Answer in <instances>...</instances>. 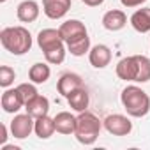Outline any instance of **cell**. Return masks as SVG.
Segmentation results:
<instances>
[{
    "mask_svg": "<svg viewBox=\"0 0 150 150\" xmlns=\"http://www.w3.org/2000/svg\"><path fill=\"white\" fill-rule=\"evenodd\" d=\"M117 76L124 81L146 83L150 80V58L145 55L125 57L117 64Z\"/></svg>",
    "mask_w": 150,
    "mask_h": 150,
    "instance_id": "obj_1",
    "label": "cell"
},
{
    "mask_svg": "<svg viewBox=\"0 0 150 150\" xmlns=\"http://www.w3.org/2000/svg\"><path fill=\"white\" fill-rule=\"evenodd\" d=\"M120 101H122V106H124V110L127 111L129 117L141 118L150 111V97L138 85L125 87L120 94Z\"/></svg>",
    "mask_w": 150,
    "mask_h": 150,
    "instance_id": "obj_2",
    "label": "cell"
},
{
    "mask_svg": "<svg viewBox=\"0 0 150 150\" xmlns=\"http://www.w3.org/2000/svg\"><path fill=\"white\" fill-rule=\"evenodd\" d=\"M0 42L13 55H25L32 48V35L25 27H6L0 32Z\"/></svg>",
    "mask_w": 150,
    "mask_h": 150,
    "instance_id": "obj_3",
    "label": "cell"
},
{
    "mask_svg": "<svg viewBox=\"0 0 150 150\" xmlns=\"http://www.w3.org/2000/svg\"><path fill=\"white\" fill-rule=\"evenodd\" d=\"M103 129L101 120L88 110L81 111L76 117V129H74V136L81 145H94L99 138V132Z\"/></svg>",
    "mask_w": 150,
    "mask_h": 150,
    "instance_id": "obj_4",
    "label": "cell"
},
{
    "mask_svg": "<svg viewBox=\"0 0 150 150\" xmlns=\"http://www.w3.org/2000/svg\"><path fill=\"white\" fill-rule=\"evenodd\" d=\"M104 129L113 136H127L132 131V122L125 115L113 113L104 118Z\"/></svg>",
    "mask_w": 150,
    "mask_h": 150,
    "instance_id": "obj_5",
    "label": "cell"
},
{
    "mask_svg": "<svg viewBox=\"0 0 150 150\" xmlns=\"http://www.w3.org/2000/svg\"><path fill=\"white\" fill-rule=\"evenodd\" d=\"M11 134L16 138V139H25L32 134L34 127H35V118L28 113L25 115H16L13 120H11Z\"/></svg>",
    "mask_w": 150,
    "mask_h": 150,
    "instance_id": "obj_6",
    "label": "cell"
},
{
    "mask_svg": "<svg viewBox=\"0 0 150 150\" xmlns=\"http://www.w3.org/2000/svg\"><path fill=\"white\" fill-rule=\"evenodd\" d=\"M37 44H39L41 51L46 53V51H51V50H55V48L65 44V42H64V39H62V35H60V30H55V28H42V30L37 34Z\"/></svg>",
    "mask_w": 150,
    "mask_h": 150,
    "instance_id": "obj_7",
    "label": "cell"
},
{
    "mask_svg": "<svg viewBox=\"0 0 150 150\" xmlns=\"http://www.w3.org/2000/svg\"><path fill=\"white\" fill-rule=\"evenodd\" d=\"M58 30H60V35H62V39H64L65 44L88 34L85 23H81L80 20H67V21H64V23L60 25Z\"/></svg>",
    "mask_w": 150,
    "mask_h": 150,
    "instance_id": "obj_8",
    "label": "cell"
},
{
    "mask_svg": "<svg viewBox=\"0 0 150 150\" xmlns=\"http://www.w3.org/2000/svg\"><path fill=\"white\" fill-rule=\"evenodd\" d=\"M0 104H2V110L6 113H18L25 106V101L16 87V88H6V92L2 94V99H0Z\"/></svg>",
    "mask_w": 150,
    "mask_h": 150,
    "instance_id": "obj_9",
    "label": "cell"
},
{
    "mask_svg": "<svg viewBox=\"0 0 150 150\" xmlns=\"http://www.w3.org/2000/svg\"><path fill=\"white\" fill-rule=\"evenodd\" d=\"M80 87H83V80H81L80 74H76V72H64L62 76L58 78V81H57V90L64 97H67L71 92H74Z\"/></svg>",
    "mask_w": 150,
    "mask_h": 150,
    "instance_id": "obj_10",
    "label": "cell"
},
{
    "mask_svg": "<svg viewBox=\"0 0 150 150\" xmlns=\"http://www.w3.org/2000/svg\"><path fill=\"white\" fill-rule=\"evenodd\" d=\"M71 9V0H42V11L50 20H60Z\"/></svg>",
    "mask_w": 150,
    "mask_h": 150,
    "instance_id": "obj_11",
    "label": "cell"
},
{
    "mask_svg": "<svg viewBox=\"0 0 150 150\" xmlns=\"http://www.w3.org/2000/svg\"><path fill=\"white\" fill-rule=\"evenodd\" d=\"M88 60L96 69H104L111 62V50L106 44H96L88 51Z\"/></svg>",
    "mask_w": 150,
    "mask_h": 150,
    "instance_id": "obj_12",
    "label": "cell"
},
{
    "mask_svg": "<svg viewBox=\"0 0 150 150\" xmlns=\"http://www.w3.org/2000/svg\"><path fill=\"white\" fill-rule=\"evenodd\" d=\"M39 13H41V7L35 0H23V2L18 6L16 9V16L21 23H32L39 18Z\"/></svg>",
    "mask_w": 150,
    "mask_h": 150,
    "instance_id": "obj_13",
    "label": "cell"
},
{
    "mask_svg": "<svg viewBox=\"0 0 150 150\" xmlns=\"http://www.w3.org/2000/svg\"><path fill=\"white\" fill-rule=\"evenodd\" d=\"M127 25V16L120 9H111L103 16V27L110 32H118Z\"/></svg>",
    "mask_w": 150,
    "mask_h": 150,
    "instance_id": "obj_14",
    "label": "cell"
},
{
    "mask_svg": "<svg viewBox=\"0 0 150 150\" xmlns=\"http://www.w3.org/2000/svg\"><path fill=\"white\" fill-rule=\"evenodd\" d=\"M65 99H67L69 106H71L74 111H78V113L85 111V110L88 108V103H90L88 92H87V88H83V87H80V88L74 90V92H71Z\"/></svg>",
    "mask_w": 150,
    "mask_h": 150,
    "instance_id": "obj_15",
    "label": "cell"
},
{
    "mask_svg": "<svg viewBox=\"0 0 150 150\" xmlns=\"http://www.w3.org/2000/svg\"><path fill=\"white\" fill-rule=\"evenodd\" d=\"M25 110H27V113L32 115L34 118H41V117L48 115V111H50V101H48V97L37 94L34 99H30V101L25 104Z\"/></svg>",
    "mask_w": 150,
    "mask_h": 150,
    "instance_id": "obj_16",
    "label": "cell"
},
{
    "mask_svg": "<svg viewBox=\"0 0 150 150\" xmlns=\"http://www.w3.org/2000/svg\"><path fill=\"white\" fill-rule=\"evenodd\" d=\"M53 118H55L57 132H60V134H74V129H76V117L74 115H71L69 111H60Z\"/></svg>",
    "mask_w": 150,
    "mask_h": 150,
    "instance_id": "obj_17",
    "label": "cell"
},
{
    "mask_svg": "<svg viewBox=\"0 0 150 150\" xmlns=\"http://www.w3.org/2000/svg\"><path fill=\"white\" fill-rule=\"evenodd\" d=\"M129 21L136 32H139V34L150 32V7H143V9L134 11Z\"/></svg>",
    "mask_w": 150,
    "mask_h": 150,
    "instance_id": "obj_18",
    "label": "cell"
},
{
    "mask_svg": "<svg viewBox=\"0 0 150 150\" xmlns=\"http://www.w3.org/2000/svg\"><path fill=\"white\" fill-rule=\"evenodd\" d=\"M55 131H57V127H55V118H50L48 115H44V117H41V118H35L34 132L37 134V138L48 139V138L53 136Z\"/></svg>",
    "mask_w": 150,
    "mask_h": 150,
    "instance_id": "obj_19",
    "label": "cell"
},
{
    "mask_svg": "<svg viewBox=\"0 0 150 150\" xmlns=\"http://www.w3.org/2000/svg\"><path fill=\"white\" fill-rule=\"evenodd\" d=\"M50 76H51V69H50V65L44 64V62L34 64V65L30 67V71H28V78H30V81L35 83V85L46 83V81L50 80Z\"/></svg>",
    "mask_w": 150,
    "mask_h": 150,
    "instance_id": "obj_20",
    "label": "cell"
},
{
    "mask_svg": "<svg viewBox=\"0 0 150 150\" xmlns=\"http://www.w3.org/2000/svg\"><path fill=\"white\" fill-rule=\"evenodd\" d=\"M65 46H67V51H69L71 55H74V57H83L85 53L90 51V37H88V34H87V35H83V37H78V39L67 42Z\"/></svg>",
    "mask_w": 150,
    "mask_h": 150,
    "instance_id": "obj_21",
    "label": "cell"
},
{
    "mask_svg": "<svg viewBox=\"0 0 150 150\" xmlns=\"http://www.w3.org/2000/svg\"><path fill=\"white\" fill-rule=\"evenodd\" d=\"M65 53H67V46L62 44V46H58V48H55V50H51V51H46V53H44V58H46L48 64L58 65V64H62V62L65 60Z\"/></svg>",
    "mask_w": 150,
    "mask_h": 150,
    "instance_id": "obj_22",
    "label": "cell"
},
{
    "mask_svg": "<svg viewBox=\"0 0 150 150\" xmlns=\"http://www.w3.org/2000/svg\"><path fill=\"white\" fill-rule=\"evenodd\" d=\"M14 78H16V72H14L13 67H9V65H2V67H0V87L9 88L14 83Z\"/></svg>",
    "mask_w": 150,
    "mask_h": 150,
    "instance_id": "obj_23",
    "label": "cell"
},
{
    "mask_svg": "<svg viewBox=\"0 0 150 150\" xmlns=\"http://www.w3.org/2000/svg\"><path fill=\"white\" fill-rule=\"evenodd\" d=\"M18 90H20V94H21V97H23L25 104L39 94V92H37V88H35V83H21V85H18Z\"/></svg>",
    "mask_w": 150,
    "mask_h": 150,
    "instance_id": "obj_24",
    "label": "cell"
},
{
    "mask_svg": "<svg viewBox=\"0 0 150 150\" xmlns=\"http://www.w3.org/2000/svg\"><path fill=\"white\" fill-rule=\"evenodd\" d=\"M120 2H122L124 7H138V6L145 4L146 0H120Z\"/></svg>",
    "mask_w": 150,
    "mask_h": 150,
    "instance_id": "obj_25",
    "label": "cell"
},
{
    "mask_svg": "<svg viewBox=\"0 0 150 150\" xmlns=\"http://www.w3.org/2000/svg\"><path fill=\"white\" fill-rule=\"evenodd\" d=\"M0 131H2V136H0V145H6V141H7V125L6 124H2L0 125Z\"/></svg>",
    "mask_w": 150,
    "mask_h": 150,
    "instance_id": "obj_26",
    "label": "cell"
},
{
    "mask_svg": "<svg viewBox=\"0 0 150 150\" xmlns=\"http://www.w3.org/2000/svg\"><path fill=\"white\" fill-rule=\"evenodd\" d=\"M0 2H2V4H4V2H7V0H0Z\"/></svg>",
    "mask_w": 150,
    "mask_h": 150,
    "instance_id": "obj_27",
    "label": "cell"
},
{
    "mask_svg": "<svg viewBox=\"0 0 150 150\" xmlns=\"http://www.w3.org/2000/svg\"><path fill=\"white\" fill-rule=\"evenodd\" d=\"M81 2H85V0H81Z\"/></svg>",
    "mask_w": 150,
    "mask_h": 150,
    "instance_id": "obj_28",
    "label": "cell"
}]
</instances>
